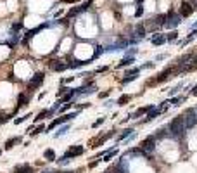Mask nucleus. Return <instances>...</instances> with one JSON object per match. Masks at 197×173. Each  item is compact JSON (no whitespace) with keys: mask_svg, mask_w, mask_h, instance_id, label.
Instances as JSON below:
<instances>
[{"mask_svg":"<svg viewBox=\"0 0 197 173\" xmlns=\"http://www.w3.org/2000/svg\"><path fill=\"white\" fill-rule=\"evenodd\" d=\"M73 80H75V78H73V76H67V78H66V80H62V82H61V83H69V82H73Z\"/></svg>","mask_w":197,"mask_h":173,"instance_id":"c9c22d12","label":"nucleus"},{"mask_svg":"<svg viewBox=\"0 0 197 173\" xmlns=\"http://www.w3.org/2000/svg\"><path fill=\"white\" fill-rule=\"evenodd\" d=\"M107 92H101V94H99V97H101V99H104V97H107Z\"/></svg>","mask_w":197,"mask_h":173,"instance_id":"4c0bfd02","label":"nucleus"},{"mask_svg":"<svg viewBox=\"0 0 197 173\" xmlns=\"http://www.w3.org/2000/svg\"><path fill=\"white\" fill-rule=\"evenodd\" d=\"M14 173H35L30 165H19L14 168Z\"/></svg>","mask_w":197,"mask_h":173,"instance_id":"ddd939ff","label":"nucleus"},{"mask_svg":"<svg viewBox=\"0 0 197 173\" xmlns=\"http://www.w3.org/2000/svg\"><path fill=\"white\" fill-rule=\"evenodd\" d=\"M176 38H178V31H175V30L166 35V42H173V40H176Z\"/></svg>","mask_w":197,"mask_h":173,"instance_id":"b1692460","label":"nucleus"},{"mask_svg":"<svg viewBox=\"0 0 197 173\" xmlns=\"http://www.w3.org/2000/svg\"><path fill=\"white\" fill-rule=\"evenodd\" d=\"M69 107H71V102H66V104H64L62 107H61V111H59V113H61V114H62V113H66V111L69 109Z\"/></svg>","mask_w":197,"mask_h":173,"instance_id":"2f4dec72","label":"nucleus"},{"mask_svg":"<svg viewBox=\"0 0 197 173\" xmlns=\"http://www.w3.org/2000/svg\"><path fill=\"white\" fill-rule=\"evenodd\" d=\"M161 113H163V109H161V107H154L152 111H149V113H147V116H145V120L142 121V123H149V121H152V120H154V118L159 116Z\"/></svg>","mask_w":197,"mask_h":173,"instance_id":"1a4fd4ad","label":"nucleus"},{"mask_svg":"<svg viewBox=\"0 0 197 173\" xmlns=\"http://www.w3.org/2000/svg\"><path fill=\"white\" fill-rule=\"evenodd\" d=\"M43 156H45V159H48V161H54V159H56V152H54L52 149H47L43 152Z\"/></svg>","mask_w":197,"mask_h":173,"instance_id":"aec40b11","label":"nucleus"},{"mask_svg":"<svg viewBox=\"0 0 197 173\" xmlns=\"http://www.w3.org/2000/svg\"><path fill=\"white\" fill-rule=\"evenodd\" d=\"M104 123V118H99V120L95 121V123H93V128H97V126H101V125Z\"/></svg>","mask_w":197,"mask_h":173,"instance_id":"473e14b6","label":"nucleus"},{"mask_svg":"<svg viewBox=\"0 0 197 173\" xmlns=\"http://www.w3.org/2000/svg\"><path fill=\"white\" fill-rule=\"evenodd\" d=\"M195 114H197V107H195Z\"/></svg>","mask_w":197,"mask_h":173,"instance_id":"37998d69","label":"nucleus"},{"mask_svg":"<svg viewBox=\"0 0 197 173\" xmlns=\"http://www.w3.org/2000/svg\"><path fill=\"white\" fill-rule=\"evenodd\" d=\"M116 154H118V151H109L107 154L104 156V161H111V158L112 156H116Z\"/></svg>","mask_w":197,"mask_h":173,"instance_id":"c756f323","label":"nucleus"},{"mask_svg":"<svg viewBox=\"0 0 197 173\" xmlns=\"http://www.w3.org/2000/svg\"><path fill=\"white\" fill-rule=\"evenodd\" d=\"M130 101H131V95H126V94H125V95H121V97L118 99V104L119 106H125L126 102H130Z\"/></svg>","mask_w":197,"mask_h":173,"instance_id":"4be33fe9","label":"nucleus"},{"mask_svg":"<svg viewBox=\"0 0 197 173\" xmlns=\"http://www.w3.org/2000/svg\"><path fill=\"white\" fill-rule=\"evenodd\" d=\"M142 68H154V64H152V62H147V64H144Z\"/></svg>","mask_w":197,"mask_h":173,"instance_id":"58836bf2","label":"nucleus"},{"mask_svg":"<svg viewBox=\"0 0 197 173\" xmlns=\"http://www.w3.org/2000/svg\"><path fill=\"white\" fill-rule=\"evenodd\" d=\"M83 151H85V149H83L81 146H73V147H71V149H69V151H67V152H66V154L62 156V158H64V159H71V158H76V156L83 154Z\"/></svg>","mask_w":197,"mask_h":173,"instance_id":"0eeeda50","label":"nucleus"},{"mask_svg":"<svg viewBox=\"0 0 197 173\" xmlns=\"http://www.w3.org/2000/svg\"><path fill=\"white\" fill-rule=\"evenodd\" d=\"M142 14H144V9H142V7H138V9H137V12H135V16H137V17H140Z\"/></svg>","mask_w":197,"mask_h":173,"instance_id":"f704fd0d","label":"nucleus"},{"mask_svg":"<svg viewBox=\"0 0 197 173\" xmlns=\"http://www.w3.org/2000/svg\"><path fill=\"white\" fill-rule=\"evenodd\" d=\"M140 149H142V152H144V154H145V152H152V151L156 149V139L150 135V137H147L145 140H142Z\"/></svg>","mask_w":197,"mask_h":173,"instance_id":"20e7f679","label":"nucleus"},{"mask_svg":"<svg viewBox=\"0 0 197 173\" xmlns=\"http://www.w3.org/2000/svg\"><path fill=\"white\" fill-rule=\"evenodd\" d=\"M67 130H69V125H66V126H62V128H61V130H59V132H57V133H56V135H54V137H61V135H64V133H66Z\"/></svg>","mask_w":197,"mask_h":173,"instance_id":"7c9ffc66","label":"nucleus"},{"mask_svg":"<svg viewBox=\"0 0 197 173\" xmlns=\"http://www.w3.org/2000/svg\"><path fill=\"white\" fill-rule=\"evenodd\" d=\"M173 71H175V69H173V68H168V69H164V71L161 73L159 76H157V82H159V83L166 82V80L170 78V75H173Z\"/></svg>","mask_w":197,"mask_h":173,"instance_id":"f8f14e48","label":"nucleus"},{"mask_svg":"<svg viewBox=\"0 0 197 173\" xmlns=\"http://www.w3.org/2000/svg\"><path fill=\"white\" fill-rule=\"evenodd\" d=\"M50 68H52L54 71H64V69H66V68H69V66H67V64H62V62H61V64L52 62V64H50Z\"/></svg>","mask_w":197,"mask_h":173,"instance_id":"dca6fc26","label":"nucleus"},{"mask_svg":"<svg viewBox=\"0 0 197 173\" xmlns=\"http://www.w3.org/2000/svg\"><path fill=\"white\" fill-rule=\"evenodd\" d=\"M62 2H67V4H75L76 0H62Z\"/></svg>","mask_w":197,"mask_h":173,"instance_id":"a19ab883","label":"nucleus"},{"mask_svg":"<svg viewBox=\"0 0 197 173\" xmlns=\"http://www.w3.org/2000/svg\"><path fill=\"white\" fill-rule=\"evenodd\" d=\"M137 35H138V37H145V28H144V24H138V26H137Z\"/></svg>","mask_w":197,"mask_h":173,"instance_id":"c85d7f7f","label":"nucleus"},{"mask_svg":"<svg viewBox=\"0 0 197 173\" xmlns=\"http://www.w3.org/2000/svg\"><path fill=\"white\" fill-rule=\"evenodd\" d=\"M131 62H135V61H133V57H125V59H123L121 62L118 64V68H125V66H130Z\"/></svg>","mask_w":197,"mask_h":173,"instance_id":"6ab92c4d","label":"nucleus"},{"mask_svg":"<svg viewBox=\"0 0 197 173\" xmlns=\"http://www.w3.org/2000/svg\"><path fill=\"white\" fill-rule=\"evenodd\" d=\"M73 95H76L75 88H69V90H67L66 94H64V97H62V104H64V102H67V101H69V99L73 97Z\"/></svg>","mask_w":197,"mask_h":173,"instance_id":"412c9836","label":"nucleus"},{"mask_svg":"<svg viewBox=\"0 0 197 173\" xmlns=\"http://www.w3.org/2000/svg\"><path fill=\"white\" fill-rule=\"evenodd\" d=\"M192 12H194V7H192V4H190L189 0L182 2V5H180V16H182V17H189Z\"/></svg>","mask_w":197,"mask_h":173,"instance_id":"6e6552de","label":"nucleus"},{"mask_svg":"<svg viewBox=\"0 0 197 173\" xmlns=\"http://www.w3.org/2000/svg\"><path fill=\"white\" fill-rule=\"evenodd\" d=\"M43 130H45V126H43V125H38L37 128H35V126H31L30 130H28V132H30V135H38V133H42Z\"/></svg>","mask_w":197,"mask_h":173,"instance_id":"2eb2a0df","label":"nucleus"},{"mask_svg":"<svg viewBox=\"0 0 197 173\" xmlns=\"http://www.w3.org/2000/svg\"><path fill=\"white\" fill-rule=\"evenodd\" d=\"M106 173H121V171H119V168H118V166H116L114 170H109V171H106Z\"/></svg>","mask_w":197,"mask_h":173,"instance_id":"e433bc0d","label":"nucleus"},{"mask_svg":"<svg viewBox=\"0 0 197 173\" xmlns=\"http://www.w3.org/2000/svg\"><path fill=\"white\" fill-rule=\"evenodd\" d=\"M194 30H197V23H195V24H194Z\"/></svg>","mask_w":197,"mask_h":173,"instance_id":"79ce46f5","label":"nucleus"},{"mask_svg":"<svg viewBox=\"0 0 197 173\" xmlns=\"http://www.w3.org/2000/svg\"><path fill=\"white\" fill-rule=\"evenodd\" d=\"M182 101H183L182 97H173V99H170V101H168V106H178Z\"/></svg>","mask_w":197,"mask_h":173,"instance_id":"a878e982","label":"nucleus"},{"mask_svg":"<svg viewBox=\"0 0 197 173\" xmlns=\"http://www.w3.org/2000/svg\"><path fill=\"white\" fill-rule=\"evenodd\" d=\"M26 102H28V97H26V95H19V97H17V107H21V106H26Z\"/></svg>","mask_w":197,"mask_h":173,"instance_id":"393cba45","label":"nucleus"},{"mask_svg":"<svg viewBox=\"0 0 197 173\" xmlns=\"http://www.w3.org/2000/svg\"><path fill=\"white\" fill-rule=\"evenodd\" d=\"M170 135L175 137V139H180V137H183V133H185V125H183V118L182 116H176L171 120L170 123Z\"/></svg>","mask_w":197,"mask_h":173,"instance_id":"f257e3e1","label":"nucleus"},{"mask_svg":"<svg viewBox=\"0 0 197 173\" xmlns=\"http://www.w3.org/2000/svg\"><path fill=\"white\" fill-rule=\"evenodd\" d=\"M0 154H2V151H0Z\"/></svg>","mask_w":197,"mask_h":173,"instance_id":"c03bdc74","label":"nucleus"},{"mask_svg":"<svg viewBox=\"0 0 197 173\" xmlns=\"http://www.w3.org/2000/svg\"><path fill=\"white\" fill-rule=\"evenodd\" d=\"M138 71H140V68H135V69H131V71H128L126 75V78H123V83H128V82H133L135 78H137V75H138Z\"/></svg>","mask_w":197,"mask_h":173,"instance_id":"9b49d317","label":"nucleus"},{"mask_svg":"<svg viewBox=\"0 0 197 173\" xmlns=\"http://www.w3.org/2000/svg\"><path fill=\"white\" fill-rule=\"evenodd\" d=\"M192 95H197V85H195V86H194V88H192Z\"/></svg>","mask_w":197,"mask_h":173,"instance_id":"ea45409f","label":"nucleus"},{"mask_svg":"<svg viewBox=\"0 0 197 173\" xmlns=\"http://www.w3.org/2000/svg\"><path fill=\"white\" fill-rule=\"evenodd\" d=\"M154 109V106H145V107H140V109H137L133 114H130V118H138V116H142V114H147L149 111H152Z\"/></svg>","mask_w":197,"mask_h":173,"instance_id":"9d476101","label":"nucleus"},{"mask_svg":"<svg viewBox=\"0 0 197 173\" xmlns=\"http://www.w3.org/2000/svg\"><path fill=\"white\" fill-rule=\"evenodd\" d=\"M76 114H78V111L76 113H69V114H64V116H61L59 120H54L52 123L47 126V132H50V130H54V128L57 126V125H61V123H67V121H71L73 118H76Z\"/></svg>","mask_w":197,"mask_h":173,"instance_id":"7ed1b4c3","label":"nucleus"},{"mask_svg":"<svg viewBox=\"0 0 197 173\" xmlns=\"http://www.w3.org/2000/svg\"><path fill=\"white\" fill-rule=\"evenodd\" d=\"M28 118H31V114H30V113H28V114H24V116H21V118H16V120H14V123H16V125H21L22 121H26Z\"/></svg>","mask_w":197,"mask_h":173,"instance_id":"cd10ccee","label":"nucleus"},{"mask_svg":"<svg viewBox=\"0 0 197 173\" xmlns=\"http://www.w3.org/2000/svg\"><path fill=\"white\" fill-rule=\"evenodd\" d=\"M164 23H166V16L164 14L157 16V17L154 19V24H156V26H164Z\"/></svg>","mask_w":197,"mask_h":173,"instance_id":"f3484780","label":"nucleus"},{"mask_svg":"<svg viewBox=\"0 0 197 173\" xmlns=\"http://www.w3.org/2000/svg\"><path fill=\"white\" fill-rule=\"evenodd\" d=\"M17 142H21V139L19 137H12V139H9L7 142H5V149H11L14 144H17Z\"/></svg>","mask_w":197,"mask_h":173,"instance_id":"a211bd4d","label":"nucleus"},{"mask_svg":"<svg viewBox=\"0 0 197 173\" xmlns=\"http://www.w3.org/2000/svg\"><path fill=\"white\" fill-rule=\"evenodd\" d=\"M183 118V125H185V130H190V128H194L197 125V114H195V109H187L185 113L182 114Z\"/></svg>","mask_w":197,"mask_h":173,"instance_id":"f03ea898","label":"nucleus"},{"mask_svg":"<svg viewBox=\"0 0 197 173\" xmlns=\"http://www.w3.org/2000/svg\"><path fill=\"white\" fill-rule=\"evenodd\" d=\"M21 28H22V23H16L14 26H12V30H14V31H17V30H21Z\"/></svg>","mask_w":197,"mask_h":173,"instance_id":"72a5a7b5","label":"nucleus"},{"mask_svg":"<svg viewBox=\"0 0 197 173\" xmlns=\"http://www.w3.org/2000/svg\"><path fill=\"white\" fill-rule=\"evenodd\" d=\"M166 19H168V21L164 23V26H166V28H176L180 23H182V21H180V16L175 14L173 11H170V14L166 16Z\"/></svg>","mask_w":197,"mask_h":173,"instance_id":"39448f33","label":"nucleus"},{"mask_svg":"<svg viewBox=\"0 0 197 173\" xmlns=\"http://www.w3.org/2000/svg\"><path fill=\"white\" fill-rule=\"evenodd\" d=\"M131 132H133V128H126V130H125V132H123L121 135L118 137V140H125V139H126V137L133 135V133H131Z\"/></svg>","mask_w":197,"mask_h":173,"instance_id":"5701e85b","label":"nucleus"},{"mask_svg":"<svg viewBox=\"0 0 197 173\" xmlns=\"http://www.w3.org/2000/svg\"><path fill=\"white\" fill-rule=\"evenodd\" d=\"M43 80H45V75H43V73H37V75L31 78V82H30V85H28V88H30V90H33V88H38V86L43 83Z\"/></svg>","mask_w":197,"mask_h":173,"instance_id":"423d86ee","label":"nucleus"},{"mask_svg":"<svg viewBox=\"0 0 197 173\" xmlns=\"http://www.w3.org/2000/svg\"><path fill=\"white\" fill-rule=\"evenodd\" d=\"M47 114H52V113H50V111H48V109H43V111H42V113H40V114H38V116H37V118H35V121H42V120H43L45 116H47Z\"/></svg>","mask_w":197,"mask_h":173,"instance_id":"bb28decb","label":"nucleus"},{"mask_svg":"<svg viewBox=\"0 0 197 173\" xmlns=\"http://www.w3.org/2000/svg\"><path fill=\"white\" fill-rule=\"evenodd\" d=\"M164 42H166V37H164V35H154V37H152V43H154V45H163V43H164Z\"/></svg>","mask_w":197,"mask_h":173,"instance_id":"4468645a","label":"nucleus"}]
</instances>
